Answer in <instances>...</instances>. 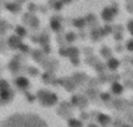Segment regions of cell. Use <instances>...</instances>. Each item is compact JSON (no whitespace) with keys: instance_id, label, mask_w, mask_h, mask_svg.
Here are the masks:
<instances>
[{"instance_id":"cell-1","label":"cell","mask_w":133,"mask_h":127,"mask_svg":"<svg viewBox=\"0 0 133 127\" xmlns=\"http://www.w3.org/2000/svg\"><path fill=\"white\" fill-rule=\"evenodd\" d=\"M0 127H50V126L38 114L22 111L3 118L0 120Z\"/></svg>"}]
</instances>
